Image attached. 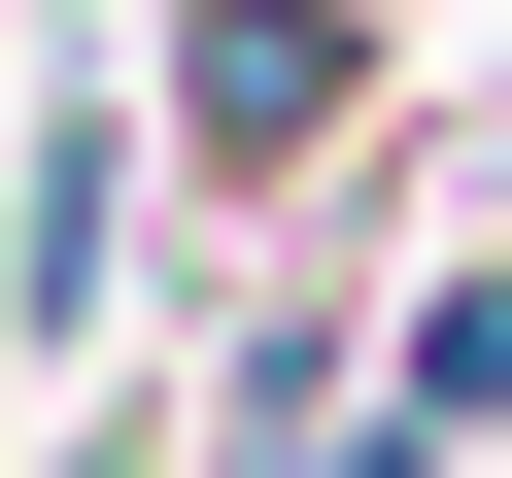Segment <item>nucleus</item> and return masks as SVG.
I'll return each instance as SVG.
<instances>
[{
	"instance_id": "1",
	"label": "nucleus",
	"mask_w": 512,
	"mask_h": 478,
	"mask_svg": "<svg viewBox=\"0 0 512 478\" xmlns=\"http://www.w3.org/2000/svg\"><path fill=\"white\" fill-rule=\"evenodd\" d=\"M478 410H512V274H444V308H410V376H376V444H410V478H444V444H478Z\"/></svg>"
}]
</instances>
